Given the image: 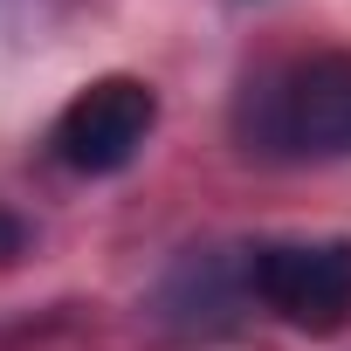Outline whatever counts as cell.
Instances as JSON below:
<instances>
[{
	"mask_svg": "<svg viewBox=\"0 0 351 351\" xmlns=\"http://www.w3.org/2000/svg\"><path fill=\"white\" fill-rule=\"evenodd\" d=\"M255 138L269 152L296 158H337L351 152V56H310L269 76L248 104Z\"/></svg>",
	"mask_w": 351,
	"mask_h": 351,
	"instance_id": "1",
	"label": "cell"
},
{
	"mask_svg": "<svg viewBox=\"0 0 351 351\" xmlns=\"http://www.w3.org/2000/svg\"><path fill=\"white\" fill-rule=\"evenodd\" d=\"M248 289L296 330L351 324V241H269L248 255Z\"/></svg>",
	"mask_w": 351,
	"mask_h": 351,
	"instance_id": "2",
	"label": "cell"
},
{
	"mask_svg": "<svg viewBox=\"0 0 351 351\" xmlns=\"http://www.w3.org/2000/svg\"><path fill=\"white\" fill-rule=\"evenodd\" d=\"M158 124V97L138 76H97L56 117V158L69 172H124Z\"/></svg>",
	"mask_w": 351,
	"mask_h": 351,
	"instance_id": "3",
	"label": "cell"
},
{
	"mask_svg": "<svg viewBox=\"0 0 351 351\" xmlns=\"http://www.w3.org/2000/svg\"><path fill=\"white\" fill-rule=\"evenodd\" d=\"M14 248H21V228H14V221H8V214H0V262H8V255H14Z\"/></svg>",
	"mask_w": 351,
	"mask_h": 351,
	"instance_id": "4",
	"label": "cell"
}]
</instances>
